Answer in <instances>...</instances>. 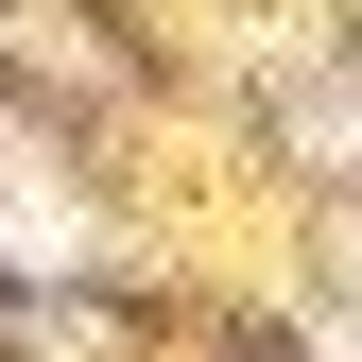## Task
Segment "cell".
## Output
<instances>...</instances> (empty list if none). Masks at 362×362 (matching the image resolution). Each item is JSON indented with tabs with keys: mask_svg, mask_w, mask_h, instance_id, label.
Wrapping results in <instances>:
<instances>
[{
	"mask_svg": "<svg viewBox=\"0 0 362 362\" xmlns=\"http://www.w3.org/2000/svg\"><path fill=\"white\" fill-rule=\"evenodd\" d=\"M0 259H69V190H35L18 156H0Z\"/></svg>",
	"mask_w": 362,
	"mask_h": 362,
	"instance_id": "cell-1",
	"label": "cell"
},
{
	"mask_svg": "<svg viewBox=\"0 0 362 362\" xmlns=\"http://www.w3.org/2000/svg\"><path fill=\"white\" fill-rule=\"evenodd\" d=\"M328 362H362V328H328Z\"/></svg>",
	"mask_w": 362,
	"mask_h": 362,
	"instance_id": "cell-2",
	"label": "cell"
}]
</instances>
